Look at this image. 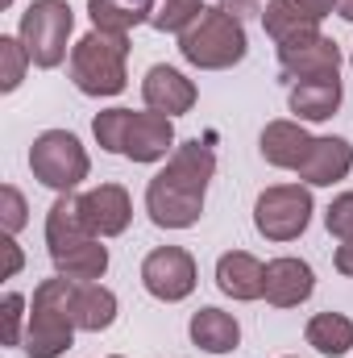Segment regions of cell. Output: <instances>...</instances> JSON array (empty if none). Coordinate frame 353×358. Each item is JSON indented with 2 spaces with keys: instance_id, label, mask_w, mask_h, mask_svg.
I'll return each mask as SVG.
<instances>
[{
  "instance_id": "obj_21",
  "label": "cell",
  "mask_w": 353,
  "mask_h": 358,
  "mask_svg": "<svg viewBox=\"0 0 353 358\" xmlns=\"http://www.w3.org/2000/svg\"><path fill=\"white\" fill-rule=\"evenodd\" d=\"M71 308H75V325L84 334H104L112 329L121 304H117V292L104 287V283H75V296H71Z\"/></svg>"
},
{
  "instance_id": "obj_34",
  "label": "cell",
  "mask_w": 353,
  "mask_h": 358,
  "mask_svg": "<svg viewBox=\"0 0 353 358\" xmlns=\"http://www.w3.org/2000/svg\"><path fill=\"white\" fill-rule=\"evenodd\" d=\"M350 67H353V50H350Z\"/></svg>"
},
{
  "instance_id": "obj_24",
  "label": "cell",
  "mask_w": 353,
  "mask_h": 358,
  "mask_svg": "<svg viewBox=\"0 0 353 358\" xmlns=\"http://www.w3.org/2000/svg\"><path fill=\"white\" fill-rule=\"evenodd\" d=\"M54 271L63 279H71V283H100L104 271H108V246H104V238H88L84 246L67 250L63 259H54Z\"/></svg>"
},
{
  "instance_id": "obj_13",
  "label": "cell",
  "mask_w": 353,
  "mask_h": 358,
  "mask_svg": "<svg viewBox=\"0 0 353 358\" xmlns=\"http://www.w3.org/2000/svg\"><path fill=\"white\" fill-rule=\"evenodd\" d=\"M142 100H146V108L150 113H163V117H183V113H191L195 108V100H200V88L179 71L171 63H154L150 71H146V80H142Z\"/></svg>"
},
{
  "instance_id": "obj_23",
  "label": "cell",
  "mask_w": 353,
  "mask_h": 358,
  "mask_svg": "<svg viewBox=\"0 0 353 358\" xmlns=\"http://www.w3.org/2000/svg\"><path fill=\"white\" fill-rule=\"evenodd\" d=\"M150 13H154V0H88L91 29H104V34H129L133 25L150 21Z\"/></svg>"
},
{
  "instance_id": "obj_25",
  "label": "cell",
  "mask_w": 353,
  "mask_h": 358,
  "mask_svg": "<svg viewBox=\"0 0 353 358\" xmlns=\"http://www.w3.org/2000/svg\"><path fill=\"white\" fill-rule=\"evenodd\" d=\"M204 8H208L204 0H154L150 25H154L158 34H187V29L200 21Z\"/></svg>"
},
{
  "instance_id": "obj_29",
  "label": "cell",
  "mask_w": 353,
  "mask_h": 358,
  "mask_svg": "<svg viewBox=\"0 0 353 358\" xmlns=\"http://www.w3.org/2000/svg\"><path fill=\"white\" fill-rule=\"evenodd\" d=\"M324 229H329L337 242H353V192L333 196V204L324 208Z\"/></svg>"
},
{
  "instance_id": "obj_15",
  "label": "cell",
  "mask_w": 353,
  "mask_h": 358,
  "mask_svg": "<svg viewBox=\"0 0 353 358\" xmlns=\"http://www.w3.org/2000/svg\"><path fill=\"white\" fill-rule=\"evenodd\" d=\"M353 171V146L350 138H337V134H329V138H312V150H308V159L299 163V183H308V187H333V183H341V179Z\"/></svg>"
},
{
  "instance_id": "obj_28",
  "label": "cell",
  "mask_w": 353,
  "mask_h": 358,
  "mask_svg": "<svg viewBox=\"0 0 353 358\" xmlns=\"http://www.w3.org/2000/svg\"><path fill=\"white\" fill-rule=\"evenodd\" d=\"M25 225H29V204H25V196H21L13 183H4V187H0V229L17 238Z\"/></svg>"
},
{
  "instance_id": "obj_33",
  "label": "cell",
  "mask_w": 353,
  "mask_h": 358,
  "mask_svg": "<svg viewBox=\"0 0 353 358\" xmlns=\"http://www.w3.org/2000/svg\"><path fill=\"white\" fill-rule=\"evenodd\" d=\"M108 358H125V355H108Z\"/></svg>"
},
{
  "instance_id": "obj_5",
  "label": "cell",
  "mask_w": 353,
  "mask_h": 358,
  "mask_svg": "<svg viewBox=\"0 0 353 358\" xmlns=\"http://www.w3.org/2000/svg\"><path fill=\"white\" fill-rule=\"evenodd\" d=\"M129 34H104V29H91L84 34L75 46H71V59H67V71H71V84L84 92V96H121L129 84Z\"/></svg>"
},
{
  "instance_id": "obj_18",
  "label": "cell",
  "mask_w": 353,
  "mask_h": 358,
  "mask_svg": "<svg viewBox=\"0 0 353 358\" xmlns=\"http://www.w3.org/2000/svg\"><path fill=\"white\" fill-rule=\"evenodd\" d=\"M216 287L229 296V300H262L266 292V263L254 259L250 250H229L216 259Z\"/></svg>"
},
{
  "instance_id": "obj_27",
  "label": "cell",
  "mask_w": 353,
  "mask_h": 358,
  "mask_svg": "<svg viewBox=\"0 0 353 358\" xmlns=\"http://www.w3.org/2000/svg\"><path fill=\"white\" fill-rule=\"evenodd\" d=\"M29 300L21 292H4L0 313H4V346H25V325H29Z\"/></svg>"
},
{
  "instance_id": "obj_20",
  "label": "cell",
  "mask_w": 353,
  "mask_h": 358,
  "mask_svg": "<svg viewBox=\"0 0 353 358\" xmlns=\"http://www.w3.org/2000/svg\"><path fill=\"white\" fill-rule=\"evenodd\" d=\"M187 334H191V342H195L200 350H208V355H233V350L241 346V325H237V317L225 313V308H216V304L191 313Z\"/></svg>"
},
{
  "instance_id": "obj_16",
  "label": "cell",
  "mask_w": 353,
  "mask_h": 358,
  "mask_svg": "<svg viewBox=\"0 0 353 358\" xmlns=\"http://www.w3.org/2000/svg\"><path fill=\"white\" fill-rule=\"evenodd\" d=\"M258 150L270 167L278 171H299V163L308 159L312 150V134L303 129V121H291V117H278V121H266L262 138H258Z\"/></svg>"
},
{
  "instance_id": "obj_4",
  "label": "cell",
  "mask_w": 353,
  "mask_h": 358,
  "mask_svg": "<svg viewBox=\"0 0 353 358\" xmlns=\"http://www.w3.org/2000/svg\"><path fill=\"white\" fill-rule=\"evenodd\" d=\"M179 55L200 71H229L250 55L246 21L225 13L220 4H208L200 13V21L187 34H179Z\"/></svg>"
},
{
  "instance_id": "obj_31",
  "label": "cell",
  "mask_w": 353,
  "mask_h": 358,
  "mask_svg": "<svg viewBox=\"0 0 353 358\" xmlns=\"http://www.w3.org/2000/svg\"><path fill=\"white\" fill-rule=\"evenodd\" d=\"M333 267L341 271L345 279H353V242H341V246H337V255H333Z\"/></svg>"
},
{
  "instance_id": "obj_30",
  "label": "cell",
  "mask_w": 353,
  "mask_h": 358,
  "mask_svg": "<svg viewBox=\"0 0 353 358\" xmlns=\"http://www.w3.org/2000/svg\"><path fill=\"white\" fill-rule=\"evenodd\" d=\"M0 246H4V255H8V267H4V275L13 279V275L21 271V263H25V259H21V246H17V238H13V234H4V238H0Z\"/></svg>"
},
{
  "instance_id": "obj_12",
  "label": "cell",
  "mask_w": 353,
  "mask_h": 358,
  "mask_svg": "<svg viewBox=\"0 0 353 358\" xmlns=\"http://www.w3.org/2000/svg\"><path fill=\"white\" fill-rule=\"evenodd\" d=\"M80 213L96 238H121L133 221V200L121 183H96L80 196Z\"/></svg>"
},
{
  "instance_id": "obj_35",
  "label": "cell",
  "mask_w": 353,
  "mask_h": 358,
  "mask_svg": "<svg viewBox=\"0 0 353 358\" xmlns=\"http://www.w3.org/2000/svg\"><path fill=\"white\" fill-rule=\"evenodd\" d=\"M4 4H13V0H4Z\"/></svg>"
},
{
  "instance_id": "obj_2",
  "label": "cell",
  "mask_w": 353,
  "mask_h": 358,
  "mask_svg": "<svg viewBox=\"0 0 353 358\" xmlns=\"http://www.w3.org/2000/svg\"><path fill=\"white\" fill-rule=\"evenodd\" d=\"M91 134L100 150L121 155L129 163H167L175 155V121L163 113H133V108H104L91 117Z\"/></svg>"
},
{
  "instance_id": "obj_19",
  "label": "cell",
  "mask_w": 353,
  "mask_h": 358,
  "mask_svg": "<svg viewBox=\"0 0 353 358\" xmlns=\"http://www.w3.org/2000/svg\"><path fill=\"white\" fill-rule=\"evenodd\" d=\"M88 238H96V234L88 229V221H84V213H80V196H75V192H63V196L50 204V213H46V250H50V263L63 259L67 250L84 246Z\"/></svg>"
},
{
  "instance_id": "obj_3",
  "label": "cell",
  "mask_w": 353,
  "mask_h": 358,
  "mask_svg": "<svg viewBox=\"0 0 353 358\" xmlns=\"http://www.w3.org/2000/svg\"><path fill=\"white\" fill-rule=\"evenodd\" d=\"M75 283L54 275L42 279L33 287L29 300V325H25V355L29 358H63L71 350L80 325H75V308H71Z\"/></svg>"
},
{
  "instance_id": "obj_11",
  "label": "cell",
  "mask_w": 353,
  "mask_h": 358,
  "mask_svg": "<svg viewBox=\"0 0 353 358\" xmlns=\"http://www.w3.org/2000/svg\"><path fill=\"white\" fill-rule=\"evenodd\" d=\"M337 0H266L262 17L266 38L278 46L287 38H299V34H316L324 17H333Z\"/></svg>"
},
{
  "instance_id": "obj_22",
  "label": "cell",
  "mask_w": 353,
  "mask_h": 358,
  "mask_svg": "<svg viewBox=\"0 0 353 358\" xmlns=\"http://www.w3.org/2000/svg\"><path fill=\"white\" fill-rule=\"evenodd\" d=\"M308 346L324 358H345L353 350V321L345 313H316L303 329Z\"/></svg>"
},
{
  "instance_id": "obj_17",
  "label": "cell",
  "mask_w": 353,
  "mask_h": 358,
  "mask_svg": "<svg viewBox=\"0 0 353 358\" xmlns=\"http://www.w3.org/2000/svg\"><path fill=\"white\" fill-rule=\"evenodd\" d=\"M345 100L341 76H320V80H295L287 88V108L295 113V121H329L337 117Z\"/></svg>"
},
{
  "instance_id": "obj_7",
  "label": "cell",
  "mask_w": 353,
  "mask_h": 358,
  "mask_svg": "<svg viewBox=\"0 0 353 358\" xmlns=\"http://www.w3.org/2000/svg\"><path fill=\"white\" fill-rule=\"evenodd\" d=\"M29 171L38 183H46L50 192H75L91 171V159L84 150V142L67 129H46L33 138L29 146Z\"/></svg>"
},
{
  "instance_id": "obj_1",
  "label": "cell",
  "mask_w": 353,
  "mask_h": 358,
  "mask_svg": "<svg viewBox=\"0 0 353 358\" xmlns=\"http://www.w3.org/2000/svg\"><path fill=\"white\" fill-rule=\"evenodd\" d=\"M216 176V155L208 142H179L167 167L146 183V213L158 229H191L204 217V196Z\"/></svg>"
},
{
  "instance_id": "obj_32",
  "label": "cell",
  "mask_w": 353,
  "mask_h": 358,
  "mask_svg": "<svg viewBox=\"0 0 353 358\" xmlns=\"http://www.w3.org/2000/svg\"><path fill=\"white\" fill-rule=\"evenodd\" d=\"M337 17L341 21H353V0H337Z\"/></svg>"
},
{
  "instance_id": "obj_9",
  "label": "cell",
  "mask_w": 353,
  "mask_h": 358,
  "mask_svg": "<svg viewBox=\"0 0 353 358\" xmlns=\"http://www.w3.org/2000/svg\"><path fill=\"white\" fill-rule=\"evenodd\" d=\"M195 283H200V267H195L191 250H183V246H158L142 259V287L163 304L187 300L195 292Z\"/></svg>"
},
{
  "instance_id": "obj_10",
  "label": "cell",
  "mask_w": 353,
  "mask_h": 358,
  "mask_svg": "<svg viewBox=\"0 0 353 358\" xmlns=\"http://www.w3.org/2000/svg\"><path fill=\"white\" fill-rule=\"evenodd\" d=\"M278 50V71L283 80H320V76H341V46L333 38L316 34H299L274 46Z\"/></svg>"
},
{
  "instance_id": "obj_14",
  "label": "cell",
  "mask_w": 353,
  "mask_h": 358,
  "mask_svg": "<svg viewBox=\"0 0 353 358\" xmlns=\"http://www.w3.org/2000/svg\"><path fill=\"white\" fill-rule=\"evenodd\" d=\"M312 292H316V271L308 267L303 259L283 255V259H270L266 263L262 300L270 308H299L303 300H312Z\"/></svg>"
},
{
  "instance_id": "obj_8",
  "label": "cell",
  "mask_w": 353,
  "mask_h": 358,
  "mask_svg": "<svg viewBox=\"0 0 353 358\" xmlns=\"http://www.w3.org/2000/svg\"><path fill=\"white\" fill-rule=\"evenodd\" d=\"M312 187L308 183H274L254 200V229L266 242H295L312 225Z\"/></svg>"
},
{
  "instance_id": "obj_26",
  "label": "cell",
  "mask_w": 353,
  "mask_h": 358,
  "mask_svg": "<svg viewBox=\"0 0 353 358\" xmlns=\"http://www.w3.org/2000/svg\"><path fill=\"white\" fill-rule=\"evenodd\" d=\"M29 67H33V63H29V50L21 46V38L4 34V38H0V92L21 88V80H25Z\"/></svg>"
},
{
  "instance_id": "obj_6",
  "label": "cell",
  "mask_w": 353,
  "mask_h": 358,
  "mask_svg": "<svg viewBox=\"0 0 353 358\" xmlns=\"http://www.w3.org/2000/svg\"><path fill=\"white\" fill-rule=\"evenodd\" d=\"M75 29V8L67 0H29V8L21 13L17 38L29 50V63L42 71H54L67 59V42Z\"/></svg>"
}]
</instances>
